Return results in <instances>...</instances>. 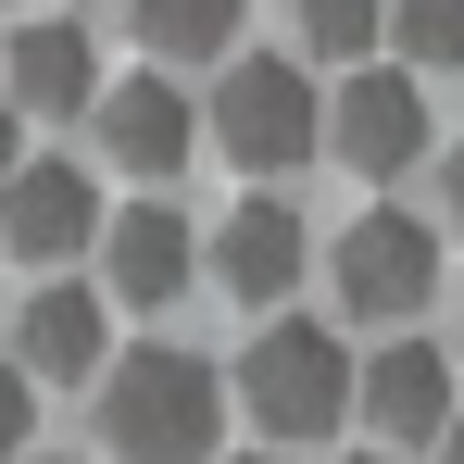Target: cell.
I'll list each match as a JSON object with an SVG mask.
<instances>
[{"label": "cell", "mask_w": 464, "mask_h": 464, "mask_svg": "<svg viewBox=\"0 0 464 464\" xmlns=\"http://www.w3.org/2000/svg\"><path fill=\"white\" fill-rule=\"evenodd\" d=\"M101 452L113 464H227V364L201 352H113L101 364Z\"/></svg>", "instance_id": "6da1fadb"}, {"label": "cell", "mask_w": 464, "mask_h": 464, "mask_svg": "<svg viewBox=\"0 0 464 464\" xmlns=\"http://www.w3.org/2000/svg\"><path fill=\"white\" fill-rule=\"evenodd\" d=\"M227 414H238V427H264L276 452L352 427V352H339V326H302V314L251 326V352L227 364Z\"/></svg>", "instance_id": "7a4b0ae2"}, {"label": "cell", "mask_w": 464, "mask_h": 464, "mask_svg": "<svg viewBox=\"0 0 464 464\" xmlns=\"http://www.w3.org/2000/svg\"><path fill=\"white\" fill-rule=\"evenodd\" d=\"M214 151L238 176H264V188H289L314 151H326V88L289 63V51H227V76H214Z\"/></svg>", "instance_id": "3957f363"}, {"label": "cell", "mask_w": 464, "mask_h": 464, "mask_svg": "<svg viewBox=\"0 0 464 464\" xmlns=\"http://www.w3.org/2000/svg\"><path fill=\"white\" fill-rule=\"evenodd\" d=\"M326 289H339L352 326L427 314V302H440V227H414L401 201H364V214L339 227V251H326Z\"/></svg>", "instance_id": "277c9868"}, {"label": "cell", "mask_w": 464, "mask_h": 464, "mask_svg": "<svg viewBox=\"0 0 464 464\" xmlns=\"http://www.w3.org/2000/svg\"><path fill=\"white\" fill-rule=\"evenodd\" d=\"M326 151L352 163L364 188L414 176V163H427V76H401V63H352V76L326 88Z\"/></svg>", "instance_id": "5b68a950"}, {"label": "cell", "mask_w": 464, "mask_h": 464, "mask_svg": "<svg viewBox=\"0 0 464 464\" xmlns=\"http://www.w3.org/2000/svg\"><path fill=\"white\" fill-rule=\"evenodd\" d=\"M88 126H101V163H126V176H188V151H201V101H188V88L163 76H113L101 88V101H88Z\"/></svg>", "instance_id": "8992f818"}, {"label": "cell", "mask_w": 464, "mask_h": 464, "mask_svg": "<svg viewBox=\"0 0 464 464\" xmlns=\"http://www.w3.org/2000/svg\"><path fill=\"white\" fill-rule=\"evenodd\" d=\"M302 264H314V238H302V214H289V188H251L227 227H214V289L251 302V314H289Z\"/></svg>", "instance_id": "52a82bcc"}, {"label": "cell", "mask_w": 464, "mask_h": 464, "mask_svg": "<svg viewBox=\"0 0 464 464\" xmlns=\"http://www.w3.org/2000/svg\"><path fill=\"white\" fill-rule=\"evenodd\" d=\"M352 414L377 427V452H414L452 427V352L440 339H389L377 364H352Z\"/></svg>", "instance_id": "ba28073f"}, {"label": "cell", "mask_w": 464, "mask_h": 464, "mask_svg": "<svg viewBox=\"0 0 464 464\" xmlns=\"http://www.w3.org/2000/svg\"><path fill=\"white\" fill-rule=\"evenodd\" d=\"M76 238H101V188H88V163L25 151L13 176H0V251H25V264H63Z\"/></svg>", "instance_id": "9c48e42d"}, {"label": "cell", "mask_w": 464, "mask_h": 464, "mask_svg": "<svg viewBox=\"0 0 464 464\" xmlns=\"http://www.w3.org/2000/svg\"><path fill=\"white\" fill-rule=\"evenodd\" d=\"M188 276H201V251H188V214H176V201H126V214H101V302L163 314Z\"/></svg>", "instance_id": "30bf717a"}, {"label": "cell", "mask_w": 464, "mask_h": 464, "mask_svg": "<svg viewBox=\"0 0 464 464\" xmlns=\"http://www.w3.org/2000/svg\"><path fill=\"white\" fill-rule=\"evenodd\" d=\"M13 352H25V377H51V389H101V364H113V302L76 289V276H51L38 302L13 314Z\"/></svg>", "instance_id": "8fae6325"}, {"label": "cell", "mask_w": 464, "mask_h": 464, "mask_svg": "<svg viewBox=\"0 0 464 464\" xmlns=\"http://www.w3.org/2000/svg\"><path fill=\"white\" fill-rule=\"evenodd\" d=\"M25 126H76L88 101H101V51H88L76 13H51V25H13V88H0Z\"/></svg>", "instance_id": "7c38bea8"}, {"label": "cell", "mask_w": 464, "mask_h": 464, "mask_svg": "<svg viewBox=\"0 0 464 464\" xmlns=\"http://www.w3.org/2000/svg\"><path fill=\"white\" fill-rule=\"evenodd\" d=\"M126 25L151 38V63H227L238 51V0H126Z\"/></svg>", "instance_id": "4fadbf2b"}, {"label": "cell", "mask_w": 464, "mask_h": 464, "mask_svg": "<svg viewBox=\"0 0 464 464\" xmlns=\"http://www.w3.org/2000/svg\"><path fill=\"white\" fill-rule=\"evenodd\" d=\"M377 38H389V0H302L314 63H377Z\"/></svg>", "instance_id": "5bb4252c"}, {"label": "cell", "mask_w": 464, "mask_h": 464, "mask_svg": "<svg viewBox=\"0 0 464 464\" xmlns=\"http://www.w3.org/2000/svg\"><path fill=\"white\" fill-rule=\"evenodd\" d=\"M389 38H401V76H440L464 63V0H389Z\"/></svg>", "instance_id": "9a60e30c"}, {"label": "cell", "mask_w": 464, "mask_h": 464, "mask_svg": "<svg viewBox=\"0 0 464 464\" xmlns=\"http://www.w3.org/2000/svg\"><path fill=\"white\" fill-rule=\"evenodd\" d=\"M25 427H38V377L0 364V464H25Z\"/></svg>", "instance_id": "2e32d148"}, {"label": "cell", "mask_w": 464, "mask_h": 464, "mask_svg": "<svg viewBox=\"0 0 464 464\" xmlns=\"http://www.w3.org/2000/svg\"><path fill=\"white\" fill-rule=\"evenodd\" d=\"M13 163H25V113L0 101V176H13Z\"/></svg>", "instance_id": "e0dca14e"}, {"label": "cell", "mask_w": 464, "mask_h": 464, "mask_svg": "<svg viewBox=\"0 0 464 464\" xmlns=\"http://www.w3.org/2000/svg\"><path fill=\"white\" fill-rule=\"evenodd\" d=\"M440 188H452V227H464V139H452V163H440Z\"/></svg>", "instance_id": "ac0fdd59"}, {"label": "cell", "mask_w": 464, "mask_h": 464, "mask_svg": "<svg viewBox=\"0 0 464 464\" xmlns=\"http://www.w3.org/2000/svg\"><path fill=\"white\" fill-rule=\"evenodd\" d=\"M427 452H440V464H464V414H452V427H440V440H427Z\"/></svg>", "instance_id": "d6986e66"}, {"label": "cell", "mask_w": 464, "mask_h": 464, "mask_svg": "<svg viewBox=\"0 0 464 464\" xmlns=\"http://www.w3.org/2000/svg\"><path fill=\"white\" fill-rule=\"evenodd\" d=\"M25 464H63V452H25Z\"/></svg>", "instance_id": "ffe728a7"}, {"label": "cell", "mask_w": 464, "mask_h": 464, "mask_svg": "<svg viewBox=\"0 0 464 464\" xmlns=\"http://www.w3.org/2000/svg\"><path fill=\"white\" fill-rule=\"evenodd\" d=\"M238 464H276V452H238Z\"/></svg>", "instance_id": "44dd1931"}, {"label": "cell", "mask_w": 464, "mask_h": 464, "mask_svg": "<svg viewBox=\"0 0 464 464\" xmlns=\"http://www.w3.org/2000/svg\"><path fill=\"white\" fill-rule=\"evenodd\" d=\"M352 464H389V452H352Z\"/></svg>", "instance_id": "7402d4cb"}, {"label": "cell", "mask_w": 464, "mask_h": 464, "mask_svg": "<svg viewBox=\"0 0 464 464\" xmlns=\"http://www.w3.org/2000/svg\"><path fill=\"white\" fill-rule=\"evenodd\" d=\"M63 13H88V0H63Z\"/></svg>", "instance_id": "603a6c76"}]
</instances>
